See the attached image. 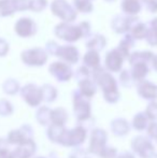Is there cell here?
<instances>
[{
  "label": "cell",
  "mask_w": 157,
  "mask_h": 158,
  "mask_svg": "<svg viewBox=\"0 0 157 158\" xmlns=\"http://www.w3.org/2000/svg\"><path fill=\"white\" fill-rule=\"evenodd\" d=\"M36 151V144L32 140H28L24 144L19 145V148L12 152L13 158H29Z\"/></svg>",
  "instance_id": "cell-11"
},
{
  "label": "cell",
  "mask_w": 157,
  "mask_h": 158,
  "mask_svg": "<svg viewBox=\"0 0 157 158\" xmlns=\"http://www.w3.org/2000/svg\"><path fill=\"white\" fill-rule=\"evenodd\" d=\"M94 77L97 81V83L103 89L105 100H108L109 102H115L118 100V90H116V84L113 77L98 68L95 69Z\"/></svg>",
  "instance_id": "cell-1"
},
{
  "label": "cell",
  "mask_w": 157,
  "mask_h": 158,
  "mask_svg": "<svg viewBox=\"0 0 157 158\" xmlns=\"http://www.w3.org/2000/svg\"><path fill=\"white\" fill-rule=\"evenodd\" d=\"M105 42L103 37H101V35H95L94 37L86 43V45H87L88 48H90V51H96L97 52V51H99L100 48H102L103 46H105Z\"/></svg>",
  "instance_id": "cell-18"
},
{
  "label": "cell",
  "mask_w": 157,
  "mask_h": 158,
  "mask_svg": "<svg viewBox=\"0 0 157 158\" xmlns=\"http://www.w3.org/2000/svg\"><path fill=\"white\" fill-rule=\"evenodd\" d=\"M9 50V45L3 39H0V56L4 55Z\"/></svg>",
  "instance_id": "cell-27"
},
{
  "label": "cell",
  "mask_w": 157,
  "mask_h": 158,
  "mask_svg": "<svg viewBox=\"0 0 157 158\" xmlns=\"http://www.w3.org/2000/svg\"><path fill=\"white\" fill-rule=\"evenodd\" d=\"M73 111L78 121H86L90 117V104L82 95H76L73 100Z\"/></svg>",
  "instance_id": "cell-6"
},
{
  "label": "cell",
  "mask_w": 157,
  "mask_h": 158,
  "mask_svg": "<svg viewBox=\"0 0 157 158\" xmlns=\"http://www.w3.org/2000/svg\"><path fill=\"white\" fill-rule=\"evenodd\" d=\"M79 86H80V92H81V95L83 96V97L90 98L96 93V86H95V84L88 79L81 80L79 83Z\"/></svg>",
  "instance_id": "cell-14"
},
{
  "label": "cell",
  "mask_w": 157,
  "mask_h": 158,
  "mask_svg": "<svg viewBox=\"0 0 157 158\" xmlns=\"http://www.w3.org/2000/svg\"><path fill=\"white\" fill-rule=\"evenodd\" d=\"M30 139H27L26 135L22 132L21 130H12L8 135V141L11 144H17V145H22L26 141H28Z\"/></svg>",
  "instance_id": "cell-17"
},
{
  "label": "cell",
  "mask_w": 157,
  "mask_h": 158,
  "mask_svg": "<svg viewBox=\"0 0 157 158\" xmlns=\"http://www.w3.org/2000/svg\"><path fill=\"white\" fill-rule=\"evenodd\" d=\"M11 113H12V106L10 102L6 100H0V114L10 115Z\"/></svg>",
  "instance_id": "cell-24"
},
{
  "label": "cell",
  "mask_w": 157,
  "mask_h": 158,
  "mask_svg": "<svg viewBox=\"0 0 157 158\" xmlns=\"http://www.w3.org/2000/svg\"><path fill=\"white\" fill-rule=\"evenodd\" d=\"M119 158H132V156H130V155H125V156H121Z\"/></svg>",
  "instance_id": "cell-29"
},
{
  "label": "cell",
  "mask_w": 157,
  "mask_h": 158,
  "mask_svg": "<svg viewBox=\"0 0 157 158\" xmlns=\"http://www.w3.org/2000/svg\"><path fill=\"white\" fill-rule=\"evenodd\" d=\"M52 11L54 14L67 22H71L76 19V11L68 4L65 0H55L52 3Z\"/></svg>",
  "instance_id": "cell-4"
},
{
  "label": "cell",
  "mask_w": 157,
  "mask_h": 158,
  "mask_svg": "<svg viewBox=\"0 0 157 158\" xmlns=\"http://www.w3.org/2000/svg\"><path fill=\"white\" fill-rule=\"evenodd\" d=\"M107 67L110 70L116 71L121 67V59H119L118 55L116 54L115 51L110 52L107 56Z\"/></svg>",
  "instance_id": "cell-19"
},
{
  "label": "cell",
  "mask_w": 157,
  "mask_h": 158,
  "mask_svg": "<svg viewBox=\"0 0 157 158\" xmlns=\"http://www.w3.org/2000/svg\"><path fill=\"white\" fill-rule=\"evenodd\" d=\"M56 35L60 39H64L66 41L74 42L84 35L83 30H82L81 26L76 27V26H72L69 24H60L56 27L55 29Z\"/></svg>",
  "instance_id": "cell-2"
},
{
  "label": "cell",
  "mask_w": 157,
  "mask_h": 158,
  "mask_svg": "<svg viewBox=\"0 0 157 158\" xmlns=\"http://www.w3.org/2000/svg\"><path fill=\"white\" fill-rule=\"evenodd\" d=\"M50 72L56 77L58 81H69L72 75V70L68 64L63 63H54L51 64Z\"/></svg>",
  "instance_id": "cell-9"
},
{
  "label": "cell",
  "mask_w": 157,
  "mask_h": 158,
  "mask_svg": "<svg viewBox=\"0 0 157 158\" xmlns=\"http://www.w3.org/2000/svg\"><path fill=\"white\" fill-rule=\"evenodd\" d=\"M22 59L24 63L30 66H41L45 64L48 56L46 53L41 48H32L22 53Z\"/></svg>",
  "instance_id": "cell-7"
},
{
  "label": "cell",
  "mask_w": 157,
  "mask_h": 158,
  "mask_svg": "<svg viewBox=\"0 0 157 158\" xmlns=\"http://www.w3.org/2000/svg\"><path fill=\"white\" fill-rule=\"evenodd\" d=\"M74 4H76V9L82 12H90L93 9L89 0H74Z\"/></svg>",
  "instance_id": "cell-22"
},
{
  "label": "cell",
  "mask_w": 157,
  "mask_h": 158,
  "mask_svg": "<svg viewBox=\"0 0 157 158\" xmlns=\"http://www.w3.org/2000/svg\"><path fill=\"white\" fill-rule=\"evenodd\" d=\"M84 64H87L88 67H93L94 69L98 68L99 64V56L96 51H89L86 53L84 56Z\"/></svg>",
  "instance_id": "cell-20"
},
{
  "label": "cell",
  "mask_w": 157,
  "mask_h": 158,
  "mask_svg": "<svg viewBox=\"0 0 157 158\" xmlns=\"http://www.w3.org/2000/svg\"><path fill=\"white\" fill-rule=\"evenodd\" d=\"M4 92L8 94H14L15 92H17L19 89V84L17 82H15L14 80H9L4 83Z\"/></svg>",
  "instance_id": "cell-23"
},
{
  "label": "cell",
  "mask_w": 157,
  "mask_h": 158,
  "mask_svg": "<svg viewBox=\"0 0 157 158\" xmlns=\"http://www.w3.org/2000/svg\"><path fill=\"white\" fill-rule=\"evenodd\" d=\"M86 138V130L82 126H78L72 130H66L60 143L66 146H76L83 143Z\"/></svg>",
  "instance_id": "cell-3"
},
{
  "label": "cell",
  "mask_w": 157,
  "mask_h": 158,
  "mask_svg": "<svg viewBox=\"0 0 157 158\" xmlns=\"http://www.w3.org/2000/svg\"><path fill=\"white\" fill-rule=\"evenodd\" d=\"M22 97L30 106H37L43 100L42 89L34 84H28L22 88Z\"/></svg>",
  "instance_id": "cell-5"
},
{
  "label": "cell",
  "mask_w": 157,
  "mask_h": 158,
  "mask_svg": "<svg viewBox=\"0 0 157 158\" xmlns=\"http://www.w3.org/2000/svg\"><path fill=\"white\" fill-rule=\"evenodd\" d=\"M15 30L22 37H29L36 31L35 23L30 19H21L15 25Z\"/></svg>",
  "instance_id": "cell-10"
},
{
  "label": "cell",
  "mask_w": 157,
  "mask_h": 158,
  "mask_svg": "<svg viewBox=\"0 0 157 158\" xmlns=\"http://www.w3.org/2000/svg\"><path fill=\"white\" fill-rule=\"evenodd\" d=\"M38 158H43V157H38Z\"/></svg>",
  "instance_id": "cell-30"
},
{
  "label": "cell",
  "mask_w": 157,
  "mask_h": 158,
  "mask_svg": "<svg viewBox=\"0 0 157 158\" xmlns=\"http://www.w3.org/2000/svg\"><path fill=\"white\" fill-rule=\"evenodd\" d=\"M67 119H68L67 112H66V110L63 108L55 109V110H53L52 113H51V122L53 123V125L64 126V124L66 123Z\"/></svg>",
  "instance_id": "cell-13"
},
{
  "label": "cell",
  "mask_w": 157,
  "mask_h": 158,
  "mask_svg": "<svg viewBox=\"0 0 157 158\" xmlns=\"http://www.w3.org/2000/svg\"><path fill=\"white\" fill-rule=\"evenodd\" d=\"M46 4V0H30V6L29 9L35 11H40L44 9Z\"/></svg>",
  "instance_id": "cell-25"
},
{
  "label": "cell",
  "mask_w": 157,
  "mask_h": 158,
  "mask_svg": "<svg viewBox=\"0 0 157 158\" xmlns=\"http://www.w3.org/2000/svg\"><path fill=\"white\" fill-rule=\"evenodd\" d=\"M55 55L61 57L63 59L71 64L76 63L79 59V52L73 46H58Z\"/></svg>",
  "instance_id": "cell-12"
},
{
  "label": "cell",
  "mask_w": 157,
  "mask_h": 158,
  "mask_svg": "<svg viewBox=\"0 0 157 158\" xmlns=\"http://www.w3.org/2000/svg\"><path fill=\"white\" fill-rule=\"evenodd\" d=\"M66 129L63 126H58V125H52L48 128V138H50L52 141L54 142H58L60 143V140L63 138L64 133H65Z\"/></svg>",
  "instance_id": "cell-16"
},
{
  "label": "cell",
  "mask_w": 157,
  "mask_h": 158,
  "mask_svg": "<svg viewBox=\"0 0 157 158\" xmlns=\"http://www.w3.org/2000/svg\"><path fill=\"white\" fill-rule=\"evenodd\" d=\"M0 158H13L12 153H10L6 148H1L0 150Z\"/></svg>",
  "instance_id": "cell-28"
},
{
  "label": "cell",
  "mask_w": 157,
  "mask_h": 158,
  "mask_svg": "<svg viewBox=\"0 0 157 158\" xmlns=\"http://www.w3.org/2000/svg\"><path fill=\"white\" fill-rule=\"evenodd\" d=\"M17 11L15 0H0V16H6Z\"/></svg>",
  "instance_id": "cell-15"
},
{
  "label": "cell",
  "mask_w": 157,
  "mask_h": 158,
  "mask_svg": "<svg viewBox=\"0 0 157 158\" xmlns=\"http://www.w3.org/2000/svg\"><path fill=\"white\" fill-rule=\"evenodd\" d=\"M115 150L111 148H105V150L100 153V158H113L114 155H115Z\"/></svg>",
  "instance_id": "cell-26"
},
{
  "label": "cell",
  "mask_w": 157,
  "mask_h": 158,
  "mask_svg": "<svg viewBox=\"0 0 157 158\" xmlns=\"http://www.w3.org/2000/svg\"><path fill=\"white\" fill-rule=\"evenodd\" d=\"M42 89V96H43V99L46 100V101H53L55 100L57 95V92L55 89V87L51 85H44L43 87L41 88Z\"/></svg>",
  "instance_id": "cell-21"
},
{
  "label": "cell",
  "mask_w": 157,
  "mask_h": 158,
  "mask_svg": "<svg viewBox=\"0 0 157 158\" xmlns=\"http://www.w3.org/2000/svg\"><path fill=\"white\" fill-rule=\"evenodd\" d=\"M105 142H107V133L101 129H95L92 133L89 142V152L93 154L100 155V153L105 150Z\"/></svg>",
  "instance_id": "cell-8"
}]
</instances>
